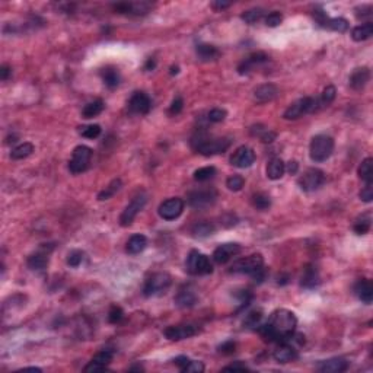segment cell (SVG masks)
I'll use <instances>...</instances> for the list:
<instances>
[{
  "label": "cell",
  "instance_id": "cell-1",
  "mask_svg": "<svg viewBox=\"0 0 373 373\" xmlns=\"http://www.w3.org/2000/svg\"><path fill=\"white\" fill-rule=\"evenodd\" d=\"M298 326L296 315L289 309H277L271 313L268 322L258 326L260 334L267 341L284 343L289 341Z\"/></svg>",
  "mask_w": 373,
  "mask_h": 373
},
{
  "label": "cell",
  "instance_id": "cell-2",
  "mask_svg": "<svg viewBox=\"0 0 373 373\" xmlns=\"http://www.w3.org/2000/svg\"><path fill=\"white\" fill-rule=\"evenodd\" d=\"M232 140L229 137H212L204 132H198L191 139V146L195 152L203 156H213L225 153L230 147Z\"/></svg>",
  "mask_w": 373,
  "mask_h": 373
},
{
  "label": "cell",
  "instance_id": "cell-3",
  "mask_svg": "<svg viewBox=\"0 0 373 373\" xmlns=\"http://www.w3.org/2000/svg\"><path fill=\"white\" fill-rule=\"evenodd\" d=\"M334 152V139L326 134L315 136L309 146V156L313 162L321 163L328 160Z\"/></svg>",
  "mask_w": 373,
  "mask_h": 373
},
{
  "label": "cell",
  "instance_id": "cell-4",
  "mask_svg": "<svg viewBox=\"0 0 373 373\" xmlns=\"http://www.w3.org/2000/svg\"><path fill=\"white\" fill-rule=\"evenodd\" d=\"M185 270L193 276H207L213 273V264L207 255L193 250L187 257Z\"/></svg>",
  "mask_w": 373,
  "mask_h": 373
},
{
  "label": "cell",
  "instance_id": "cell-5",
  "mask_svg": "<svg viewBox=\"0 0 373 373\" xmlns=\"http://www.w3.org/2000/svg\"><path fill=\"white\" fill-rule=\"evenodd\" d=\"M171 283H172V278H171V276H169L168 273H165V271L153 273V274L145 281L143 295H145L146 298L159 296V295L165 293V292L169 289Z\"/></svg>",
  "mask_w": 373,
  "mask_h": 373
},
{
  "label": "cell",
  "instance_id": "cell-6",
  "mask_svg": "<svg viewBox=\"0 0 373 373\" xmlns=\"http://www.w3.org/2000/svg\"><path fill=\"white\" fill-rule=\"evenodd\" d=\"M318 99L312 97H305L295 101L293 104H290V107L283 114V118L284 120H298L303 117L305 114H309V112H315L318 111Z\"/></svg>",
  "mask_w": 373,
  "mask_h": 373
},
{
  "label": "cell",
  "instance_id": "cell-7",
  "mask_svg": "<svg viewBox=\"0 0 373 373\" xmlns=\"http://www.w3.org/2000/svg\"><path fill=\"white\" fill-rule=\"evenodd\" d=\"M264 267V258L261 254H253L250 257L241 258L238 261H235L233 265L230 267V273H236V274H248L253 276L258 270H261Z\"/></svg>",
  "mask_w": 373,
  "mask_h": 373
},
{
  "label": "cell",
  "instance_id": "cell-8",
  "mask_svg": "<svg viewBox=\"0 0 373 373\" xmlns=\"http://www.w3.org/2000/svg\"><path fill=\"white\" fill-rule=\"evenodd\" d=\"M92 157V149L88 146H76L72 153V159L69 160V169L72 174H82L86 169L89 168Z\"/></svg>",
  "mask_w": 373,
  "mask_h": 373
},
{
  "label": "cell",
  "instance_id": "cell-9",
  "mask_svg": "<svg viewBox=\"0 0 373 373\" xmlns=\"http://www.w3.org/2000/svg\"><path fill=\"white\" fill-rule=\"evenodd\" d=\"M325 182V174L318 168H309L305 171V174L298 180V184L302 191L312 193L321 188Z\"/></svg>",
  "mask_w": 373,
  "mask_h": 373
},
{
  "label": "cell",
  "instance_id": "cell-10",
  "mask_svg": "<svg viewBox=\"0 0 373 373\" xmlns=\"http://www.w3.org/2000/svg\"><path fill=\"white\" fill-rule=\"evenodd\" d=\"M217 191L215 188H200L188 194V204L195 210H203L215 204Z\"/></svg>",
  "mask_w": 373,
  "mask_h": 373
},
{
  "label": "cell",
  "instance_id": "cell-11",
  "mask_svg": "<svg viewBox=\"0 0 373 373\" xmlns=\"http://www.w3.org/2000/svg\"><path fill=\"white\" fill-rule=\"evenodd\" d=\"M146 203H147L146 194L145 193L137 194L132 201H130V204L122 210V213H121L120 216L121 226H124V228H126V226H130L133 223V220L136 219V216L143 210V207L146 205Z\"/></svg>",
  "mask_w": 373,
  "mask_h": 373
},
{
  "label": "cell",
  "instance_id": "cell-12",
  "mask_svg": "<svg viewBox=\"0 0 373 373\" xmlns=\"http://www.w3.org/2000/svg\"><path fill=\"white\" fill-rule=\"evenodd\" d=\"M184 207H185L184 200L178 198V197H174V198H168L163 203H160L159 209H157V213L163 220L169 222V220L178 219L184 212Z\"/></svg>",
  "mask_w": 373,
  "mask_h": 373
},
{
  "label": "cell",
  "instance_id": "cell-13",
  "mask_svg": "<svg viewBox=\"0 0 373 373\" xmlns=\"http://www.w3.org/2000/svg\"><path fill=\"white\" fill-rule=\"evenodd\" d=\"M254 162H255V153H254L253 149L248 147V146H241V147H238V149L233 152L232 157H230V163H232L233 167L241 169L253 167Z\"/></svg>",
  "mask_w": 373,
  "mask_h": 373
},
{
  "label": "cell",
  "instance_id": "cell-14",
  "mask_svg": "<svg viewBox=\"0 0 373 373\" xmlns=\"http://www.w3.org/2000/svg\"><path fill=\"white\" fill-rule=\"evenodd\" d=\"M163 334L171 341H180V340H185V338L195 336L197 334V326H194L191 324L172 325V326H168L163 331Z\"/></svg>",
  "mask_w": 373,
  "mask_h": 373
},
{
  "label": "cell",
  "instance_id": "cell-15",
  "mask_svg": "<svg viewBox=\"0 0 373 373\" xmlns=\"http://www.w3.org/2000/svg\"><path fill=\"white\" fill-rule=\"evenodd\" d=\"M241 245L235 243V242H229V243H223L220 246H217L213 253V260L217 264H226L230 258H233L235 255L241 253Z\"/></svg>",
  "mask_w": 373,
  "mask_h": 373
},
{
  "label": "cell",
  "instance_id": "cell-16",
  "mask_svg": "<svg viewBox=\"0 0 373 373\" xmlns=\"http://www.w3.org/2000/svg\"><path fill=\"white\" fill-rule=\"evenodd\" d=\"M152 108V99L146 92H134L129 101V109L133 114H147Z\"/></svg>",
  "mask_w": 373,
  "mask_h": 373
},
{
  "label": "cell",
  "instance_id": "cell-17",
  "mask_svg": "<svg viewBox=\"0 0 373 373\" xmlns=\"http://www.w3.org/2000/svg\"><path fill=\"white\" fill-rule=\"evenodd\" d=\"M114 351L112 350H101L94 356V359L89 361V364L85 366V372H95V370H104L109 363L112 361Z\"/></svg>",
  "mask_w": 373,
  "mask_h": 373
},
{
  "label": "cell",
  "instance_id": "cell-18",
  "mask_svg": "<svg viewBox=\"0 0 373 373\" xmlns=\"http://www.w3.org/2000/svg\"><path fill=\"white\" fill-rule=\"evenodd\" d=\"M150 3L147 2H124L114 5V11L118 13H130V15H145L150 11Z\"/></svg>",
  "mask_w": 373,
  "mask_h": 373
},
{
  "label": "cell",
  "instance_id": "cell-19",
  "mask_svg": "<svg viewBox=\"0 0 373 373\" xmlns=\"http://www.w3.org/2000/svg\"><path fill=\"white\" fill-rule=\"evenodd\" d=\"M350 363L344 357H333L328 360L319 361L316 369L322 373H341L349 369Z\"/></svg>",
  "mask_w": 373,
  "mask_h": 373
},
{
  "label": "cell",
  "instance_id": "cell-20",
  "mask_svg": "<svg viewBox=\"0 0 373 373\" xmlns=\"http://www.w3.org/2000/svg\"><path fill=\"white\" fill-rule=\"evenodd\" d=\"M370 80V69L369 67H357L350 74L349 84L354 91H361Z\"/></svg>",
  "mask_w": 373,
  "mask_h": 373
},
{
  "label": "cell",
  "instance_id": "cell-21",
  "mask_svg": "<svg viewBox=\"0 0 373 373\" xmlns=\"http://www.w3.org/2000/svg\"><path fill=\"white\" fill-rule=\"evenodd\" d=\"M354 295L357 296V299L361 301L366 305H370L373 301V284L370 280L367 278H360L356 284H354Z\"/></svg>",
  "mask_w": 373,
  "mask_h": 373
},
{
  "label": "cell",
  "instance_id": "cell-22",
  "mask_svg": "<svg viewBox=\"0 0 373 373\" xmlns=\"http://www.w3.org/2000/svg\"><path fill=\"white\" fill-rule=\"evenodd\" d=\"M197 293L191 286H184L175 296V303L180 308H191L197 303Z\"/></svg>",
  "mask_w": 373,
  "mask_h": 373
},
{
  "label": "cell",
  "instance_id": "cell-23",
  "mask_svg": "<svg viewBox=\"0 0 373 373\" xmlns=\"http://www.w3.org/2000/svg\"><path fill=\"white\" fill-rule=\"evenodd\" d=\"M278 95V89L276 85L273 84H264L260 85L258 88H255L254 91V99L260 104L263 102H270Z\"/></svg>",
  "mask_w": 373,
  "mask_h": 373
},
{
  "label": "cell",
  "instance_id": "cell-24",
  "mask_svg": "<svg viewBox=\"0 0 373 373\" xmlns=\"http://www.w3.org/2000/svg\"><path fill=\"white\" fill-rule=\"evenodd\" d=\"M319 283H321V278H319L318 268L315 265H306L303 268V274H302V287H305V289H315V287L319 286Z\"/></svg>",
  "mask_w": 373,
  "mask_h": 373
},
{
  "label": "cell",
  "instance_id": "cell-25",
  "mask_svg": "<svg viewBox=\"0 0 373 373\" xmlns=\"http://www.w3.org/2000/svg\"><path fill=\"white\" fill-rule=\"evenodd\" d=\"M267 60H268V57L265 56L264 53H254L238 66V72H239V74H246V73L253 72L255 67L261 66Z\"/></svg>",
  "mask_w": 373,
  "mask_h": 373
},
{
  "label": "cell",
  "instance_id": "cell-26",
  "mask_svg": "<svg viewBox=\"0 0 373 373\" xmlns=\"http://www.w3.org/2000/svg\"><path fill=\"white\" fill-rule=\"evenodd\" d=\"M273 357L278 363H289V361H293L295 359H298V350L295 349L293 346L287 344V341H284V343H281L274 350Z\"/></svg>",
  "mask_w": 373,
  "mask_h": 373
},
{
  "label": "cell",
  "instance_id": "cell-27",
  "mask_svg": "<svg viewBox=\"0 0 373 373\" xmlns=\"http://www.w3.org/2000/svg\"><path fill=\"white\" fill-rule=\"evenodd\" d=\"M26 265H28V268H31L34 271H43V270H46L47 265H49V253L38 251V253L29 255L28 260H26Z\"/></svg>",
  "mask_w": 373,
  "mask_h": 373
},
{
  "label": "cell",
  "instance_id": "cell-28",
  "mask_svg": "<svg viewBox=\"0 0 373 373\" xmlns=\"http://www.w3.org/2000/svg\"><path fill=\"white\" fill-rule=\"evenodd\" d=\"M286 172V163L283 162L281 157H273L268 165H267V177L270 180L277 181L280 180Z\"/></svg>",
  "mask_w": 373,
  "mask_h": 373
},
{
  "label": "cell",
  "instance_id": "cell-29",
  "mask_svg": "<svg viewBox=\"0 0 373 373\" xmlns=\"http://www.w3.org/2000/svg\"><path fill=\"white\" fill-rule=\"evenodd\" d=\"M146 246H147V238H146L145 235L136 233V235H133L132 238L127 241L126 250H127V253L129 254L136 255V254L143 253L146 250Z\"/></svg>",
  "mask_w": 373,
  "mask_h": 373
},
{
  "label": "cell",
  "instance_id": "cell-30",
  "mask_svg": "<svg viewBox=\"0 0 373 373\" xmlns=\"http://www.w3.org/2000/svg\"><path fill=\"white\" fill-rule=\"evenodd\" d=\"M373 35V24L372 22H366V24H361L356 28H353L351 31V38L357 43L361 41H366Z\"/></svg>",
  "mask_w": 373,
  "mask_h": 373
},
{
  "label": "cell",
  "instance_id": "cell-31",
  "mask_svg": "<svg viewBox=\"0 0 373 373\" xmlns=\"http://www.w3.org/2000/svg\"><path fill=\"white\" fill-rule=\"evenodd\" d=\"M195 51H197V56L200 57V60L203 61L216 60L220 56V51L215 46H210V44H198Z\"/></svg>",
  "mask_w": 373,
  "mask_h": 373
},
{
  "label": "cell",
  "instance_id": "cell-32",
  "mask_svg": "<svg viewBox=\"0 0 373 373\" xmlns=\"http://www.w3.org/2000/svg\"><path fill=\"white\" fill-rule=\"evenodd\" d=\"M101 76H102V80L104 84L108 86L109 89H114L120 85V73L115 67H105L101 70Z\"/></svg>",
  "mask_w": 373,
  "mask_h": 373
},
{
  "label": "cell",
  "instance_id": "cell-33",
  "mask_svg": "<svg viewBox=\"0 0 373 373\" xmlns=\"http://www.w3.org/2000/svg\"><path fill=\"white\" fill-rule=\"evenodd\" d=\"M216 232V226L212 223V222H200V223H195L191 229V233L194 235V238H207L210 235H213Z\"/></svg>",
  "mask_w": 373,
  "mask_h": 373
},
{
  "label": "cell",
  "instance_id": "cell-34",
  "mask_svg": "<svg viewBox=\"0 0 373 373\" xmlns=\"http://www.w3.org/2000/svg\"><path fill=\"white\" fill-rule=\"evenodd\" d=\"M104 107L105 105H104L102 99H97L94 102H89L82 109V117L84 118H94V117H97L104 111Z\"/></svg>",
  "mask_w": 373,
  "mask_h": 373
},
{
  "label": "cell",
  "instance_id": "cell-35",
  "mask_svg": "<svg viewBox=\"0 0 373 373\" xmlns=\"http://www.w3.org/2000/svg\"><path fill=\"white\" fill-rule=\"evenodd\" d=\"M32 152H34V145L29 143V142H25V143H21V145L16 146L15 149H12L11 157L15 159V160H19V159H25L29 155H32Z\"/></svg>",
  "mask_w": 373,
  "mask_h": 373
},
{
  "label": "cell",
  "instance_id": "cell-36",
  "mask_svg": "<svg viewBox=\"0 0 373 373\" xmlns=\"http://www.w3.org/2000/svg\"><path fill=\"white\" fill-rule=\"evenodd\" d=\"M359 177L364 182H373V159L366 157L359 167Z\"/></svg>",
  "mask_w": 373,
  "mask_h": 373
},
{
  "label": "cell",
  "instance_id": "cell-37",
  "mask_svg": "<svg viewBox=\"0 0 373 373\" xmlns=\"http://www.w3.org/2000/svg\"><path fill=\"white\" fill-rule=\"evenodd\" d=\"M324 28H328L336 32H346L349 29V21L344 18H328Z\"/></svg>",
  "mask_w": 373,
  "mask_h": 373
},
{
  "label": "cell",
  "instance_id": "cell-38",
  "mask_svg": "<svg viewBox=\"0 0 373 373\" xmlns=\"http://www.w3.org/2000/svg\"><path fill=\"white\" fill-rule=\"evenodd\" d=\"M336 95H337V91L333 85L326 86L322 92L321 98H318V107L319 108H324V107H328L329 104H333V101L336 99Z\"/></svg>",
  "mask_w": 373,
  "mask_h": 373
},
{
  "label": "cell",
  "instance_id": "cell-39",
  "mask_svg": "<svg viewBox=\"0 0 373 373\" xmlns=\"http://www.w3.org/2000/svg\"><path fill=\"white\" fill-rule=\"evenodd\" d=\"M121 188V180L120 178H117V180H112L109 182L108 187H105V190H102L101 193L98 194V200H101V201H104V200H108L111 198L114 194L117 193L118 190Z\"/></svg>",
  "mask_w": 373,
  "mask_h": 373
},
{
  "label": "cell",
  "instance_id": "cell-40",
  "mask_svg": "<svg viewBox=\"0 0 373 373\" xmlns=\"http://www.w3.org/2000/svg\"><path fill=\"white\" fill-rule=\"evenodd\" d=\"M253 205L257 210H261L264 212L267 209H270L271 205V198L270 195H267L264 193H257L253 195Z\"/></svg>",
  "mask_w": 373,
  "mask_h": 373
},
{
  "label": "cell",
  "instance_id": "cell-41",
  "mask_svg": "<svg viewBox=\"0 0 373 373\" xmlns=\"http://www.w3.org/2000/svg\"><path fill=\"white\" fill-rule=\"evenodd\" d=\"M370 226H372V219H370V215H364V216H361L360 219H357L356 220V223H354V232L357 233V235H364V233H367L369 230H370Z\"/></svg>",
  "mask_w": 373,
  "mask_h": 373
},
{
  "label": "cell",
  "instance_id": "cell-42",
  "mask_svg": "<svg viewBox=\"0 0 373 373\" xmlns=\"http://www.w3.org/2000/svg\"><path fill=\"white\" fill-rule=\"evenodd\" d=\"M263 15H264V11L263 9H260V8H255V9H250V11H245V12L241 15V19L243 22H246V24L253 25V24H257L261 18H263Z\"/></svg>",
  "mask_w": 373,
  "mask_h": 373
},
{
  "label": "cell",
  "instance_id": "cell-43",
  "mask_svg": "<svg viewBox=\"0 0 373 373\" xmlns=\"http://www.w3.org/2000/svg\"><path fill=\"white\" fill-rule=\"evenodd\" d=\"M216 175V168L215 167H204V168L197 169L194 172V180L198 182H205V181L212 180Z\"/></svg>",
  "mask_w": 373,
  "mask_h": 373
},
{
  "label": "cell",
  "instance_id": "cell-44",
  "mask_svg": "<svg viewBox=\"0 0 373 373\" xmlns=\"http://www.w3.org/2000/svg\"><path fill=\"white\" fill-rule=\"evenodd\" d=\"M263 311L258 309V311H253L246 315L245 318V326L246 328H258L261 325V321H263Z\"/></svg>",
  "mask_w": 373,
  "mask_h": 373
},
{
  "label": "cell",
  "instance_id": "cell-45",
  "mask_svg": "<svg viewBox=\"0 0 373 373\" xmlns=\"http://www.w3.org/2000/svg\"><path fill=\"white\" fill-rule=\"evenodd\" d=\"M85 253L80 250H73L67 254V265H70L72 268H77L79 265L84 263Z\"/></svg>",
  "mask_w": 373,
  "mask_h": 373
},
{
  "label": "cell",
  "instance_id": "cell-46",
  "mask_svg": "<svg viewBox=\"0 0 373 373\" xmlns=\"http://www.w3.org/2000/svg\"><path fill=\"white\" fill-rule=\"evenodd\" d=\"M245 185V180L242 178L241 175H232L226 180V187H228L230 191H241Z\"/></svg>",
  "mask_w": 373,
  "mask_h": 373
},
{
  "label": "cell",
  "instance_id": "cell-47",
  "mask_svg": "<svg viewBox=\"0 0 373 373\" xmlns=\"http://www.w3.org/2000/svg\"><path fill=\"white\" fill-rule=\"evenodd\" d=\"M228 112L223 108H213L207 112V121L209 122H222L226 118Z\"/></svg>",
  "mask_w": 373,
  "mask_h": 373
},
{
  "label": "cell",
  "instance_id": "cell-48",
  "mask_svg": "<svg viewBox=\"0 0 373 373\" xmlns=\"http://www.w3.org/2000/svg\"><path fill=\"white\" fill-rule=\"evenodd\" d=\"M79 133L86 137V139H97L98 136L101 134V126L98 124H91V126H85V127H80Z\"/></svg>",
  "mask_w": 373,
  "mask_h": 373
},
{
  "label": "cell",
  "instance_id": "cell-49",
  "mask_svg": "<svg viewBox=\"0 0 373 373\" xmlns=\"http://www.w3.org/2000/svg\"><path fill=\"white\" fill-rule=\"evenodd\" d=\"M360 200L364 203H370L373 200V182H364V187L360 191Z\"/></svg>",
  "mask_w": 373,
  "mask_h": 373
},
{
  "label": "cell",
  "instance_id": "cell-50",
  "mask_svg": "<svg viewBox=\"0 0 373 373\" xmlns=\"http://www.w3.org/2000/svg\"><path fill=\"white\" fill-rule=\"evenodd\" d=\"M122 318H124V312H122V309H121L120 306H112L109 309L108 321L111 324H118V322H121Z\"/></svg>",
  "mask_w": 373,
  "mask_h": 373
},
{
  "label": "cell",
  "instance_id": "cell-51",
  "mask_svg": "<svg viewBox=\"0 0 373 373\" xmlns=\"http://www.w3.org/2000/svg\"><path fill=\"white\" fill-rule=\"evenodd\" d=\"M184 373H201L204 372V364L201 361L190 360L187 363V366L182 369Z\"/></svg>",
  "mask_w": 373,
  "mask_h": 373
},
{
  "label": "cell",
  "instance_id": "cell-52",
  "mask_svg": "<svg viewBox=\"0 0 373 373\" xmlns=\"http://www.w3.org/2000/svg\"><path fill=\"white\" fill-rule=\"evenodd\" d=\"M283 21V16L280 12H271L267 18H265V25L270 26V28H274V26H278Z\"/></svg>",
  "mask_w": 373,
  "mask_h": 373
},
{
  "label": "cell",
  "instance_id": "cell-53",
  "mask_svg": "<svg viewBox=\"0 0 373 373\" xmlns=\"http://www.w3.org/2000/svg\"><path fill=\"white\" fill-rule=\"evenodd\" d=\"M184 108V101H182V98L178 97L175 98L174 101H172V104H171V107H169V114L171 115H178L181 111Z\"/></svg>",
  "mask_w": 373,
  "mask_h": 373
},
{
  "label": "cell",
  "instance_id": "cell-54",
  "mask_svg": "<svg viewBox=\"0 0 373 373\" xmlns=\"http://www.w3.org/2000/svg\"><path fill=\"white\" fill-rule=\"evenodd\" d=\"M236 349V343L235 341H225L223 344L219 346V353L222 354H232Z\"/></svg>",
  "mask_w": 373,
  "mask_h": 373
},
{
  "label": "cell",
  "instance_id": "cell-55",
  "mask_svg": "<svg viewBox=\"0 0 373 373\" xmlns=\"http://www.w3.org/2000/svg\"><path fill=\"white\" fill-rule=\"evenodd\" d=\"M356 16H357V19H369L370 16H372V6H361V8H357V11H356Z\"/></svg>",
  "mask_w": 373,
  "mask_h": 373
},
{
  "label": "cell",
  "instance_id": "cell-56",
  "mask_svg": "<svg viewBox=\"0 0 373 373\" xmlns=\"http://www.w3.org/2000/svg\"><path fill=\"white\" fill-rule=\"evenodd\" d=\"M260 139H261V142H263V143H271L273 140H276V133L271 132V130H268V129H265L264 132L261 133Z\"/></svg>",
  "mask_w": 373,
  "mask_h": 373
},
{
  "label": "cell",
  "instance_id": "cell-57",
  "mask_svg": "<svg viewBox=\"0 0 373 373\" xmlns=\"http://www.w3.org/2000/svg\"><path fill=\"white\" fill-rule=\"evenodd\" d=\"M11 74H12V69H11L8 64H3V66L0 67V79H2L3 82H6V80L9 79Z\"/></svg>",
  "mask_w": 373,
  "mask_h": 373
},
{
  "label": "cell",
  "instance_id": "cell-58",
  "mask_svg": "<svg viewBox=\"0 0 373 373\" xmlns=\"http://www.w3.org/2000/svg\"><path fill=\"white\" fill-rule=\"evenodd\" d=\"M188 361H190V359H188L187 356H178V357H175V359H174V363H175V364L180 367L181 370H182V369L187 366V363H188Z\"/></svg>",
  "mask_w": 373,
  "mask_h": 373
},
{
  "label": "cell",
  "instance_id": "cell-59",
  "mask_svg": "<svg viewBox=\"0 0 373 373\" xmlns=\"http://www.w3.org/2000/svg\"><path fill=\"white\" fill-rule=\"evenodd\" d=\"M223 370H239V372H243V370H248V367L245 364H241V363H235V364H230V366H226L223 367Z\"/></svg>",
  "mask_w": 373,
  "mask_h": 373
},
{
  "label": "cell",
  "instance_id": "cell-60",
  "mask_svg": "<svg viewBox=\"0 0 373 373\" xmlns=\"http://www.w3.org/2000/svg\"><path fill=\"white\" fill-rule=\"evenodd\" d=\"M212 6H213L216 11H223V9H226V8L230 6V3H229V2H213Z\"/></svg>",
  "mask_w": 373,
  "mask_h": 373
},
{
  "label": "cell",
  "instance_id": "cell-61",
  "mask_svg": "<svg viewBox=\"0 0 373 373\" xmlns=\"http://www.w3.org/2000/svg\"><path fill=\"white\" fill-rule=\"evenodd\" d=\"M287 171H289L290 174H296L298 172V169H299V163L296 162V160H290L289 165H287Z\"/></svg>",
  "mask_w": 373,
  "mask_h": 373
},
{
  "label": "cell",
  "instance_id": "cell-62",
  "mask_svg": "<svg viewBox=\"0 0 373 373\" xmlns=\"http://www.w3.org/2000/svg\"><path fill=\"white\" fill-rule=\"evenodd\" d=\"M155 67H156V61H155V59H149V60L146 61L145 70H153Z\"/></svg>",
  "mask_w": 373,
  "mask_h": 373
},
{
  "label": "cell",
  "instance_id": "cell-63",
  "mask_svg": "<svg viewBox=\"0 0 373 373\" xmlns=\"http://www.w3.org/2000/svg\"><path fill=\"white\" fill-rule=\"evenodd\" d=\"M178 73V66H172L171 67V74H177Z\"/></svg>",
  "mask_w": 373,
  "mask_h": 373
},
{
  "label": "cell",
  "instance_id": "cell-64",
  "mask_svg": "<svg viewBox=\"0 0 373 373\" xmlns=\"http://www.w3.org/2000/svg\"><path fill=\"white\" fill-rule=\"evenodd\" d=\"M25 370H35V372H41L39 367H25Z\"/></svg>",
  "mask_w": 373,
  "mask_h": 373
}]
</instances>
